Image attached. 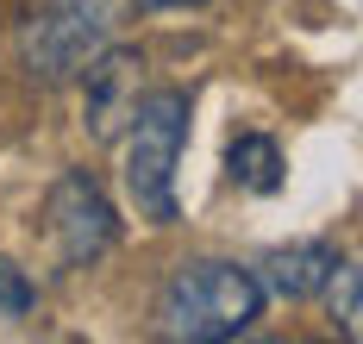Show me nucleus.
I'll return each instance as SVG.
<instances>
[{
    "instance_id": "20e7f679",
    "label": "nucleus",
    "mask_w": 363,
    "mask_h": 344,
    "mask_svg": "<svg viewBox=\"0 0 363 344\" xmlns=\"http://www.w3.org/2000/svg\"><path fill=\"white\" fill-rule=\"evenodd\" d=\"M50 238H57V251H63L69 269H88V263H101L113 251L119 219H113L107 194H101V182L88 169L57 176V188H50Z\"/></svg>"
},
{
    "instance_id": "f03ea898",
    "label": "nucleus",
    "mask_w": 363,
    "mask_h": 344,
    "mask_svg": "<svg viewBox=\"0 0 363 344\" xmlns=\"http://www.w3.org/2000/svg\"><path fill=\"white\" fill-rule=\"evenodd\" d=\"M188 144V94L157 88L138 94V113L125 125V194L150 226H176V163Z\"/></svg>"
},
{
    "instance_id": "1a4fd4ad",
    "label": "nucleus",
    "mask_w": 363,
    "mask_h": 344,
    "mask_svg": "<svg viewBox=\"0 0 363 344\" xmlns=\"http://www.w3.org/2000/svg\"><path fill=\"white\" fill-rule=\"evenodd\" d=\"M0 306L6 313H32L38 306V288L26 282V269L13 263V257H0Z\"/></svg>"
},
{
    "instance_id": "0eeeda50",
    "label": "nucleus",
    "mask_w": 363,
    "mask_h": 344,
    "mask_svg": "<svg viewBox=\"0 0 363 344\" xmlns=\"http://www.w3.org/2000/svg\"><path fill=\"white\" fill-rule=\"evenodd\" d=\"M225 169H232V182L251 194H276L282 188V151H276V138H232V151H225Z\"/></svg>"
},
{
    "instance_id": "7ed1b4c3",
    "label": "nucleus",
    "mask_w": 363,
    "mask_h": 344,
    "mask_svg": "<svg viewBox=\"0 0 363 344\" xmlns=\"http://www.w3.org/2000/svg\"><path fill=\"white\" fill-rule=\"evenodd\" d=\"M19 50L38 81H75L107 50V0H44L19 32Z\"/></svg>"
},
{
    "instance_id": "423d86ee",
    "label": "nucleus",
    "mask_w": 363,
    "mask_h": 344,
    "mask_svg": "<svg viewBox=\"0 0 363 344\" xmlns=\"http://www.w3.org/2000/svg\"><path fill=\"white\" fill-rule=\"evenodd\" d=\"M332 269H338V251H332V244H320V238H301V244L269 251L257 282H263L269 294H282V301H307V294H320V288H326Z\"/></svg>"
},
{
    "instance_id": "f257e3e1",
    "label": "nucleus",
    "mask_w": 363,
    "mask_h": 344,
    "mask_svg": "<svg viewBox=\"0 0 363 344\" xmlns=\"http://www.w3.org/2000/svg\"><path fill=\"white\" fill-rule=\"evenodd\" d=\"M257 319H263V282L238 263L194 257L163 288V338L225 344V338H245Z\"/></svg>"
},
{
    "instance_id": "39448f33",
    "label": "nucleus",
    "mask_w": 363,
    "mask_h": 344,
    "mask_svg": "<svg viewBox=\"0 0 363 344\" xmlns=\"http://www.w3.org/2000/svg\"><path fill=\"white\" fill-rule=\"evenodd\" d=\"M82 76H88V107H82V119H88V132H94L101 144H113V138L132 125V113H138L145 57H138V50H101Z\"/></svg>"
},
{
    "instance_id": "6e6552de",
    "label": "nucleus",
    "mask_w": 363,
    "mask_h": 344,
    "mask_svg": "<svg viewBox=\"0 0 363 344\" xmlns=\"http://www.w3.org/2000/svg\"><path fill=\"white\" fill-rule=\"evenodd\" d=\"M326 294H332V319H338V332L357 338V332H363V269L357 263H338L326 275Z\"/></svg>"
},
{
    "instance_id": "9d476101",
    "label": "nucleus",
    "mask_w": 363,
    "mask_h": 344,
    "mask_svg": "<svg viewBox=\"0 0 363 344\" xmlns=\"http://www.w3.org/2000/svg\"><path fill=\"white\" fill-rule=\"evenodd\" d=\"M145 13H163V6H201V0H138Z\"/></svg>"
}]
</instances>
